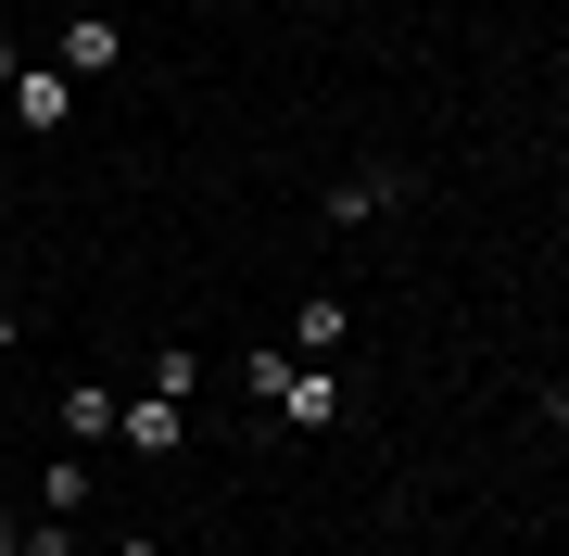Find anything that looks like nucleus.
<instances>
[{"label":"nucleus","instance_id":"f257e3e1","mask_svg":"<svg viewBox=\"0 0 569 556\" xmlns=\"http://www.w3.org/2000/svg\"><path fill=\"white\" fill-rule=\"evenodd\" d=\"M13 127L26 140H63V127H77V77H63V63H13Z\"/></svg>","mask_w":569,"mask_h":556},{"label":"nucleus","instance_id":"f03ea898","mask_svg":"<svg viewBox=\"0 0 569 556\" xmlns=\"http://www.w3.org/2000/svg\"><path fill=\"white\" fill-rule=\"evenodd\" d=\"M392 203H418L406 165H342V178H329V228H367V215H392Z\"/></svg>","mask_w":569,"mask_h":556},{"label":"nucleus","instance_id":"7ed1b4c3","mask_svg":"<svg viewBox=\"0 0 569 556\" xmlns=\"http://www.w3.org/2000/svg\"><path fill=\"white\" fill-rule=\"evenodd\" d=\"M114 443H127V455H178V443H190V405H164V392H127V405H114Z\"/></svg>","mask_w":569,"mask_h":556},{"label":"nucleus","instance_id":"20e7f679","mask_svg":"<svg viewBox=\"0 0 569 556\" xmlns=\"http://www.w3.org/2000/svg\"><path fill=\"white\" fill-rule=\"evenodd\" d=\"M127 63V26L114 13H63V77H114Z\"/></svg>","mask_w":569,"mask_h":556},{"label":"nucleus","instance_id":"39448f33","mask_svg":"<svg viewBox=\"0 0 569 556\" xmlns=\"http://www.w3.org/2000/svg\"><path fill=\"white\" fill-rule=\"evenodd\" d=\"M342 342H355V304H342V291H305V316H291V354H305V367H329Z\"/></svg>","mask_w":569,"mask_h":556},{"label":"nucleus","instance_id":"423d86ee","mask_svg":"<svg viewBox=\"0 0 569 556\" xmlns=\"http://www.w3.org/2000/svg\"><path fill=\"white\" fill-rule=\"evenodd\" d=\"M63 443H77V455H89V443H114V392H102V380L63 392Z\"/></svg>","mask_w":569,"mask_h":556},{"label":"nucleus","instance_id":"0eeeda50","mask_svg":"<svg viewBox=\"0 0 569 556\" xmlns=\"http://www.w3.org/2000/svg\"><path fill=\"white\" fill-rule=\"evenodd\" d=\"M0 556H89L77 518H0Z\"/></svg>","mask_w":569,"mask_h":556},{"label":"nucleus","instance_id":"6e6552de","mask_svg":"<svg viewBox=\"0 0 569 556\" xmlns=\"http://www.w3.org/2000/svg\"><path fill=\"white\" fill-rule=\"evenodd\" d=\"M140 392H164V405H190V392H203V354H190V342H164L152 367H140Z\"/></svg>","mask_w":569,"mask_h":556},{"label":"nucleus","instance_id":"1a4fd4ad","mask_svg":"<svg viewBox=\"0 0 569 556\" xmlns=\"http://www.w3.org/2000/svg\"><path fill=\"white\" fill-rule=\"evenodd\" d=\"M89 506V455H51L39 468V518H77Z\"/></svg>","mask_w":569,"mask_h":556},{"label":"nucleus","instance_id":"9d476101","mask_svg":"<svg viewBox=\"0 0 569 556\" xmlns=\"http://www.w3.org/2000/svg\"><path fill=\"white\" fill-rule=\"evenodd\" d=\"M13 342H26V316H13V304H0V354H13Z\"/></svg>","mask_w":569,"mask_h":556},{"label":"nucleus","instance_id":"9b49d317","mask_svg":"<svg viewBox=\"0 0 569 556\" xmlns=\"http://www.w3.org/2000/svg\"><path fill=\"white\" fill-rule=\"evenodd\" d=\"M114 556H164V544H152V532H127V544H114Z\"/></svg>","mask_w":569,"mask_h":556},{"label":"nucleus","instance_id":"f8f14e48","mask_svg":"<svg viewBox=\"0 0 569 556\" xmlns=\"http://www.w3.org/2000/svg\"><path fill=\"white\" fill-rule=\"evenodd\" d=\"M13 63H26V51H13V39H0V89H13Z\"/></svg>","mask_w":569,"mask_h":556}]
</instances>
